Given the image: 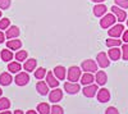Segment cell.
I'll return each mask as SVG.
<instances>
[{"mask_svg": "<svg viewBox=\"0 0 128 114\" xmlns=\"http://www.w3.org/2000/svg\"><path fill=\"white\" fill-rule=\"evenodd\" d=\"M82 76V70L80 69V67H76V66H73L68 69L67 72V78L69 82H77Z\"/></svg>", "mask_w": 128, "mask_h": 114, "instance_id": "obj_1", "label": "cell"}, {"mask_svg": "<svg viewBox=\"0 0 128 114\" xmlns=\"http://www.w3.org/2000/svg\"><path fill=\"white\" fill-rule=\"evenodd\" d=\"M115 20H116V17H115L113 13L105 14V16L100 19V26H101V28H110L112 26H114Z\"/></svg>", "mask_w": 128, "mask_h": 114, "instance_id": "obj_2", "label": "cell"}, {"mask_svg": "<svg viewBox=\"0 0 128 114\" xmlns=\"http://www.w3.org/2000/svg\"><path fill=\"white\" fill-rule=\"evenodd\" d=\"M82 70L84 72H90V73H96L98 72V63H95L94 60L87 59V60H83L82 64H81Z\"/></svg>", "mask_w": 128, "mask_h": 114, "instance_id": "obj_3", "label": "cell"}, {"mask_svg": "<svg viewBox=\"0 0 128 114\" xmlns=\"http://www.w3.org/2000/svg\"><path fill=\"white\" fill-rule=\"evenodd\" d=\"M112 13L116 17V20H119V22H124V20H127V13H126V10L119 8L118 5H113L112 8Z\"/></svg>", "mask_w": 128, "mask_h": 114, "instance_id": "obj_4", "label": "cell"}, {"mask_svg": "<svg viewBox=\"0 0 128 114\" xmlns=\"http://www.w3.org/2000/svg\"><path fill=\"white\" fill-rule=\"evenodd\" d=\"M14 82L17 84V86H26L30 82V74L28 72H18V74L16 76Z\"/></svg>", "mask_w": 128, "mask_h": 114, "instance_id": "obj_5", "label": "cell"}, {"mask_svg": "<svg viewBox=\"0 0 128 114\" xmlns=\"http://www.w3.org/2000/svg\"><path fill=\"white\" fill-rule=\"evenodd\" d=\"M123 32H124V27H123V24H114V26H112L110 27V30L108 31V34H109V36L110 37H114V38H118V37H120L122 35H123Z\"/></svg>", "mask_w": 128, "mask_h": 114, "instance_id": "obj_6", "label": "cell"}, {"mask_svg": "<svg viewBox=\"0 0 128 114\" xmlns=\"http://www.w3.org/2000/svg\"><path fill=\"white\" fill-rule=\"evenodd\" d=\"M98 91H99V87H98V85H94V84H91V85H87V86H84V87H83V90H82L83 95L86 96V98H94L96 94H98Z\"/></svg>", "mask_w": 128, "mask_h": 114, "instance_id": "obj_7", "label": "cell"}, {"mask_svg": "<svg viewBox=\"0 0 128 114\" xmlns=\"http://www.w3.org/2000/svg\"><path fill=\"white\" fill-rule=\"evenodd\" d=\"M64 90H66L69 95H74L80 91V85L77 82H66V84H64Z\"/></svg>", "mask_w": 128, "mask_h": 114, "instance_id": "obj_8", "label": "cell"}, {"mask_svg": "<svg viewBox=\"0 0 128 114\" xmlns=\"http://www.w3.org/2000/svg\"><path fill=\"white\" fill-rule=\"evenodd\" d=\"M59 80L55 77L54 74V72H48L46 73V84L49 85V87H52V88H55L59 86Z\"/></svg>", "mask_w": 128, "mask_h": 114, "instance_id": "obj_9", "label": "cell"}, {"mask_svg": "<svg viewBox=\"0 0 128 114\" xmlns=\"http://www.w3.org/2000/svg\"><path fill=\"white\" fill-rule=\"evenodd\" d=\"M96 60H98V66H100L101 68H106L110 64V60L105 53H99L98 56H96Z\"/></svg>", "mask_w": 128, "mask_h": 114, "instance_id": "obj_10", "label": "cell"}, {"mask_svg": "<svg viewBox=\"0 0 128 114\" xmlns=\"http://www.w3.org/2000/svg\"><path fill=\"white\" fill-rule=\"evenodd\" d=\"M62 99H63V91L60 88H58V87H55L54 90L50 92V95H49V100L51 102H58Z\"/></svg>", "mask_w": 128, "mask_h": 114, "instance_id": "obj_11", "label": "cell"}, {"mask_svg": "<svg viewBox=\"0 0 128 114\" xmlns=\"http://www.w3.org/2000/svg\"><path fill=\"white\" fill-rule=\"evenodd\" d=\"M98 100L100 102H108L110 100V91L108 88H101L98 91Z\"/></svg>", "mask_w": 128, "mask_h": 114, "instance_id": "obj_12", "label": "cell"}, {"mask_svg": "<svg viewBox=\"0 0 128 114\" xmlns=\"http://www.w3.org/2000/svg\"><path fill=\"white\" fill-rule=\"evenodd\" d=\"M36 90H37V92L40 95L45 96V95L49 94V85L46 84V82H44V81H38L36 84Z\"/></svg>", "mask_w": 128, "mask_h": 114, "instance_id": "obj_13", "label": "cell"}, {"mask_svg": "<svg viewBox=\"0 0 128 114\" xmlns=\"http://www.w3.org/2000/svg\"><path fill=\"white\" fill-rule=\"evenodd\" d=\"M54 74H55V77L59 80V81H63L64 78L67 77V69L64 68L63 66H56L55 68H54Z\"/></svg>", "mask_w": 128, "mask_h": 114, "instance_id": "obj_14", "label": "cell"}, {"mask_svg": "<svg viewBox=\"0 0 128 114\" xmlns=\"http://www.w3.org/2000/svg\"><path fill=\"white\" fill-rule=\"evenodd\" d=\"M95 81L98 82V85L104 86L106 82H108V76L104 70H98L96 72V76H95Z\"/></svg>", "mask_w": 128, "mask_h": 114, "instance_id": "obj_15", "label": "cell"}, {"mask_svg": "<svg viewBox=\"0 0 128 114\" xmlns=\"http://www.w3.org/2000/svg\"><path fill=\"white\" fill-rule=\"evenodd\" d=\"M36 66H37V60L34 59V58H31L28 60H24V64H23V69L27 70L28 73L32 70H35L36 69Z\"/></svg>", "mask_w": 128, "mask_h": 114, "instance_id": "obj_16", "label": "cell"}, {"mask_svg": "<svg viewBox=\"0 0 128 114\" xmlns=\"http://www.w3.org/2000/svg\"><path fill=\"white\" fill-rule=\"evenodd\" d=\"M18 36H19V28L17 26H10L5 32L6 38H17Z\"/></svg>", "mask_w": 128, "mask_h": 114, "instance_id": "obj_17", "label": "cell"}, {"mask_svg": "<svg viewBox=\"0 0 128 114\" xmlns=\"http://www.w3.org/2000/svg\"><path fill=\"white\" fill-rule=\"evenodd\" d=\"M106 10H108V8H106L104 4L99 3V4H96V5L94 6V14H95L96 17H99V18H100V17L105 16Z\"/></svg>", "mask_w": 128, "mask_h": 114, "instance_id": "obj_18", "label": "cell"}, {"mask_svg": "<svg viewBox=\"0 0 128 114\" xmlns=\"http://www.w3.org/2000/svg\"><path fill=\"white\" fill-rule=\"evenodd\" d=\"M12 76H10V73H8V72H4V73L0 74V85L2 86H9L10 84H12Z\"/></svg>", "mask_w": 128, "mask_h": 114, "instance_id": "obj_19", "label": "cell"}, {"mask_svg": "<svg viewBox=\"0 0 128 114\" xmlns=\"http://www.w3.org/2000/svg\"><path fill=\"white\" fill-rule=\"evenodd\" d=\"M95 81V77L92 76V73H90V72H86L84 74L81 76V84L87 86V85H91L92 82Z\"/></svg>", "mask_w": 128, "mask_h": 114, "instance_id": "obj_20", "label": "cell"}, {"mask_svg": "<svg viewBox=\"0 0 128 114\" xmlns=\"http://www.w3.org/2000/svg\"><path fill=\"white\" fill-rule=\"evenodd\" d=\"M120 55H122V51H120V49H118V48H110L109 53H108V56H109L112 60H119Z\"/></svg>", "mask_w": 128, "mask_h": 114, "instance_id": "obj_21", "label": "cell"}, {"mask_svg": "<svg viewBox=\"0 0 128 114\" xmlns=\"http://www.w3.org/2000/svg\"><path fill=\"white\" fill-rule=\"evenodd\" d=\"M20 69H22V66L19 64V62H9L8 70L10 72V73H18Z\"/></svg>", "mask_w": 128, "mask_h": 114, "instance_id": "obj_22", "label": "cell"}, {"mask_svg": "<svg viewBox=\"0 0 128 114\" xmlns=\"http://www.w3.org/2000/svg\"><path fill=\"white\" fill-rule=\"evenodd\" d=\"M6 46L10 50H19L22 48V41L20 40H9L6 42Z\"/></svg>", "mask_w": 128, "mask_h": 114, "instance_id": "obj_23", "label": "cell"}, {"mask_svg": "<svg viewBox=\"0 0 128 114\" xmlns=\"http://www.w3.org/2000/svg\"><path fill=\"white\" fill-rule=\"evenodd\" d=\"M51 110L50 105L48 104V102H40V104L37 105V112L38 114H49Z\"/></svg>", "mask_w": 128, "mask_h": 114, "instance_id": "obj_24", "label": "cell"}, {"mask_svg": "<svg viewBox=\"0 0 128 114\" xmlns=\"http://www.w3.org/2000/svg\"><path fill=\"white\" fill-rule=\"evenodd\" d=\"M122 45V40L118 38H114V37H109L106 40V46L108 48H118Z\"/></svg>", "mask_w": 128, "mask_h": 114, "instance_id": "obj_25", "label": "cell"}, {"mask_svg": "<svg viewBox=\"0 0 128 114\" xmlns=\"http://www.w3.org/2000/svg\"><path fill=\"white\" fill-rule=\"evenodd\" d=\"M0 56H2V59L4 62H10L13 59V53H12V50L4 49V50H2V53H0Z\"/></svg>", "mask_w": 128, "mask_h": 114, "instance_id": "obj_26", "label": "cell"}, {"mask_svg": "<svg viewBox=\"0 0 128 114\" xmlns=\"http://www.w3.org/2000/svg\"><path fill=\"white\" fill-rule=\"evenodd\" d=\"M27 56H28V53L26 50H18L17 51V54H16V59L18 62H24L27 60Z\"/></svg>", "mask_w": 128, "mask_h": 114, "instance_id": "obj_27", "label": "cell"}, {"mask_svg": "<svg viewBox=\"0 0 128 114\" xmlns=\"http://www.w3.org/2000/svg\"><path fill=\"white\" fill-rule=\"evenodd\" d=\"M10 108V100L6 98H0V110H8Z\"/></svg>", "mask_w": 128, "mask_h": 114, "instance_id": "obj_28", "label": "cell"}, {"mask_svg": "<svg viewBox=\"0 0 128 114\" xmlns=\"http://www.w3.org/2000/svg\"><path fill=\"white\" fill-rule=\"evenodd\" d=\"M46 69L45 68H42V67H40L38 69H36L35 70V77L37 78V80H42L44 77H46Z\"/></svg>", "mask_w": 128, "mask_h": 114, "instance_id": "obj_29", "label": "cell"}, {"mask_svg": "<svg viewBox=\"0 0 128 114\" xmlns=\"http://www.w3.org/2000/svg\"><path fill=\"white\" fill-rule=\"evenodd\" d=\"M9 27H10V19L9 18L0 19V30H8Z\"/></svg>", "mask_w": 128, "mask_h": 114, "instance_id": "obj_30", "label": "cell"}, {"mask_svg": "<svg viewBox=\"0 0 128 114\" xmlns=\"http://www.w3.org/2000/svg\"><path fill=\"white\" fill-rule=\"evenodd\" d=\"M50 114H64V110H63L62 106H59V105H54V106H51Z\"/></svg>", "mask_w": 128, "mask_h": 114, "instance_id": "obj_31", "label": "cell"}, {"mask_svg": "<svg viewBox=\"0 0 128 114\" xmlns=\"http://www.w3.org/2000/svg\"><path fill=\"white\" fill-rule=\"evenodd\" d=\"M115 5L122 9H128V0H115Z\"/></svg>", "mask_w": 128, "mask_h": 114, "instance_id": "obj_32", "label": "cell"}, {"mask_svg": "<svg viewBox=\"0 0 128 114\" xmlns=\"http://www.w3.org/2000/svg\"><path fill=\"white\" fill-rule=\"evenodd\" d=\"M122 58L123 60H128V44L122 45Z\"/></svg>", "mask_w": 128, "mask_h": 114, "instance_id": "obj_33", "label": "cell"}, {"mask_svg": "<svg viewBox=\"0 0 128 114\" xmlns=\"http://www.w3.org/2000/svg\"><path fill=\"white\" fill-rule=\"evenodd\" d=\"M12 4L10 0H0V9H8Z\"/></svg>", "mask_w": 128, "mask_h": 114, "instance_id": "obj_34", "label": "cell"}, {"mask_svg": "<svg viewBox=\"0 0 128 114\" xmlns=\"http://www.w3.org/2000/svg\"><path fill=\"white\" fill-rule=\"evenodd\" d=\"M105 114H119V112H118V109L114 108V106H109L108 109H106Z\"/></svg>", "mask_w": 128, "mask_h": 114, "instance_id": "obj_35", "label": "cell"}, {"mask_svg": "<svg viewBox=\"0 0 128 114\" xmlns=\"http://www.w3.org/2000/svg\"><path fill=\"white\" fill-rule=\"evenodd\" d=\"M122 40L124 41L126 44H128V30L123 32V35H122Z\"/></svg>", "mask_w": 128, "mask_h": 114, "instance_id": "obj_36", "label": "cell"}, {"mask_svg": "<svg viewBox=\"0 0 128 114\" xmlns=\"http://www.w3.org/2000/svg\"><path fill=\"white\" fill-rule=\"evenodd\" d=\"M4 38H5V35L0 31V44H3L4 42Z\"/></svg>", "mask_w": 128, "mask_h": 114, "instance_id": "obj_37", "label": "cell"}, {"mask_svg": "<svg viewBox=\"0 0 128 114\" xmlns=\"http://www.w3.org/2000/svg\"><path fill=\"white\" fill-rule=\"evenodd\" d=\"M26 114H38V113H37V112H35V110H28Z\"/></svg>", "mask_w": 128, "mask_h": 114, "instance_id": "obj_38", "label": "cell"}, {"mask_svg": "<svg viewBox=\"0 0 128 114\" xmlns=\"http://www.w3.org/2000/svg\"><path fill=\"white\" fill-rule=\"evenodd\" d=\"M14 114H23V112H22V110H16Z\"/></svg>", "mask_w": 128, "mask_h": 114, "instance_id": "obj_39", "label": "cell"}, {"mask_svg": "<svg viewBox=\"0 0 128 114\" xmlns=\"http://www.w3.org/2000/svg\"><path fill=\"white\" fill-rule=\"evenodd\" d=\"M92 2H95V3H98V4H99V3H102V2H105V0H92Z\"/></svg>", "mask_w": 128, "mask_h": 114, "instance_id": "obj_40", "label": "cell"}, {"mask_svg": "<svg viewBox=\"0 0 128 114\" xmlns=\"http://www.w3.org/2000/svg\"><path fill=\"white\" fill-rule=\"evenodd\" d=\"M2 114H12V113H10V112H3Z\"/></svg>", "mask_w": 128, "mask_h": 114, "instance_id": "obj_41", "label": "cell"}, {"mask_svg": "<svg viewBox=\"0 0 128 114\" xmlns=\"http://www.w3.org/2000/svg\"><path fill=\"white\" fill-rule=\"evenodd\" d=\"M2 95H3V90L0 88V98H2Z\"/></svg>", "mask_w": 128, "mask_h": 114, "instance_id": "obj_42", "label": "cell"}, {"mask_svg": "<svg viewBox=\"0 0 128 114\" xmlns=\"http://www.w3.org/2000/svg\"><path fill=\"white\" fill-rule=\"evenodd\" d=\"M0 18H2V10H0Z\"/></svg>", "mask_w": 128, "mask_h": 114, "instance_id": "obj_43", "label": "cell"}, {"mask_svg": "<svg viewBox=\"0 0 128 114\" xmlns=\"http://www.w3.org/2000/svg\"><path fill=\"white\" fill-rule=\"evenodd\" d=\"M127 26H128V18H127Z\"/></svg>", "mask_w": 128, "mask_h": 114, "instance_id": "obj_44", "label": "cell"}]
</instances>
